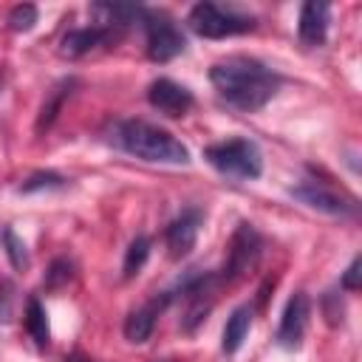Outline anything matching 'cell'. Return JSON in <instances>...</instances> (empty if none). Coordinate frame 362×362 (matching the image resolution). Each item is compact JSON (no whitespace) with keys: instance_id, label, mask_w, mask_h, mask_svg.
Returning a JSON list of instances; mask_svg holds the SVG:
<instances>
[{"instance_id":"1","label":"cell","mask_w":362,"mask_h":362,"mask_svg":"<svg viewBox=\"0 0 362 362\" xmlns=\"http://www.w3.org/2000/svg\"><path fill=\"white\" fill-rule=\"evenodd\" d=\"M209 82L218 96L238 110H260L280 90V74L252 57H229L209 68Z\"/></svg>"},{"instance_id":"2","label":"cell","mask_w":362,"mask_h":362,"mask_svg":"<svg viewBox=\"0 0 362 362\" xmlns=\"http://www.w3.org/2000/svg\"><path fill=\"white\" fill-rule=\"evenodd\" d=\"M110 141L141 158V161H156V164H187L189 161V150L164 127L150 124L144 119H124L116 122L110 130Z\"/></svg>"},{"instance_id":"3","label":"cell","mask_w":362,"mask_h":362,"mask_svg":"<svg viewBox=\"0 0 362 362\" xmlns=\"http://www.w3.org/2000/svg\"><path fill=\"white\" fill-rule=\"evenodd\" d=\"M204 158L221 175L240 178V181L260 178V173H263V156H260L257 144L249 141V139H229V141L209 144L204 150Z\"/></svg>"},{"instance_id":"4","label":"cell","mask_w":362,"mask_h":362,"mask_svg":"<svg viewBox=\"0 0 362 362\" xmlns=\"http://www.w3.org/2000/svg\"><path fill=\"white\" fill-rule=\"evenodd\" d=\"M187 23L198 37H206V40H223L232 34H246L257 25L252 14H240L235 8H223L215 3H195L189 8Z\"/></svg>"},{"instance_id":"5","label":"cell","mask_w":362,"mask_h":362,"mask_svg":"<svg viewBox=\"0 0 362 362\" xmlns=\"http://www.w3.org/2000/svg\"><path fill=\"white\" fill-rule=\"evenodd\" d=\"M141 28H144V37H147V57L153 62H170L175 59L178 54H184L187 48V40L181 34V28L175 25V20L164 11H156V8H141V17H139Z\"/></svg>"},{"instance_id":"6","label":"cell","mask_w":362,"mask_h":362,"mask_svg":"<svg viewBox=\"0 0 362 362\" xmlns=\"http://www.w3.org/2000/svg\"><path fill=\"white\" fill-rule=\"evenodd\" d=\"M260 249H263V238L257 235V229L252 223H238L232 240H229V255H226V263L223 269L218 272L221 283H235L240 280L260 257Z\"/></svg>"},{"instance_id":"7","label":"cell","mask_w":362,"mask_h":362,"mask_svg":"<svg viewBox=\"0 0 362 362\" xmlns=\"http://www.w3.org/2000/svg\"><path fill=\"white\" fill-rule=\"evenodd\" d=\"M291 195L297 201H303L305 206L311 209H320V212H328V215H337V218H351L356 215V204L354 198H342L337 195L334 189L317 184V181H305V184H297L291 187Z\"/></svg>"},{"instance_id":"8","label":"cell","mask_w":362,"mask_h":362,"mask_svg":"<svg viewBox=\"0 0 362 362\" xmlns=\"http://www.w3.org/2000/svg\"><path fill=\"white\" fill-rule=\"evenodd\" d=\"M308 294L305 291H294L283 308L280 325H277V345L280 348H300L303 337H305V325H308Z\"/></svg>"},{"instance_id":"9","label":"cell","mask_w":362,"mask_h":362,"mask_svg":"<svg viewBox=\"0 0 362 362\" xmlns=\"http://www.w3.org/2000/svg\"><path fill=\"white\" fill-rule=\"evenodd\" d=\"M147 102H150L158 113L173 116V119L189 113V107L195 105L192 93H189L184 85H178V82H173V79H164V76L150 82V88H147Z\"/></svg>"},{"instance_id":"10","label":"cell","mask_w":362,"mask_h":362,"mask_svg":"<svg viewBox=\"0 0 362 362\" xmlns=\"http://www.w3.org/2000/svg\"><path fill=\"white\" fill-rule=\"evenodd\" d=\"M201 221H204V212L201 209H184L178 218L170 221L167 232H164V240H167V249L173 257H184L192 252L195 240H198V229H201Z\"/></svg>"},{"instance_id":"11","label":"cell","mask_w":362,"mask_h":362,"mask_svg":"<svg viewBox=\"0 0 362 362\" xmlns=\"http://www.w3.org/2000/svg\"><path fill=\"white\" fill-rule=\"evenodd\" d=\"M167 305H170V300H167V294L161 291V294H158V297H153L147 305H141V308L130 311V314H127V320H124V339H127V342H133V345L147 342V339L153 337L156 317H158V314H161V308H167Z\"/></svg>"},{"instance_id":"12","label":"cell","mask_w":362,"mask_h":362,"mask_svg":"<svg viewBox=\"0 0 362 362\" xmlns=\"http://www.w3.org/2000/svg\"><path fill=\"white\" fill-rule=\"evenodd\" d=\"M113 40H119V37H116L113 31H107V28H99V25L71 28V31L59 40V54L68 57V59H76V57L93 51L96 45H107V42H113Z\"/></svg>"},{"instance_id":"13","label":"cell","mask_w":362,"mask_h":362,"mask_svg":"<svg viewBox=\"0 0 362 362\" xmlns=\"http://www.w3.org/2000/svg\"><path fill=\"white\" fill-rule=\"evenodd\" d=\"M328 14L331 8L325 3H303L300 8V23H297V31H300V40L303 45L314 48V45H322L325 42V34H328Z\"/></svg>"},{"instance_id":"14","label":"cell","mask_w":362,"mask_h":362,"mask_svg":"<svg viewBox=\"0 0 362 362\" xmlns=\"http://www.w3.org/2000/svg\"><path fill=\"white\" fill-rule=\"evenodd\" d=\"M249 328H252V305H238V308L226 317V325H223V334H221V348H223V354H235V351L243 345Z\"/></svg>"},{"instance_id":"15","label":"cell","mask_w":362,"mask_h":362,"mask_svg":"<svg viewBox=\"0 0 362 362\" xmlns=\"http://www.w3.org/2000/svg\"><path fill=\"white\" fill-rule=\"evenodd\" d=\"M74 88H76V79L71 76V79H59V82L48 90V96H45V102H42V107H40V116H37V133H42V130H48V127L54 124V119H57L59 110H62V102L71 96Z\"/></svg>"},{"instance_id":"16","label":"cell","mask_w":362,"mask_h":362,"mask_svg":"<svg viewBox=\"0 0 362 362\" xmlns=\"http://www.w3.org/2000/svg\"><path fill=\"white\" fill-rule=\"evenodd\" d=\"M25 328H28L31 339H34L40 348L48 345V339H51L48 314H45V308H42V303H40L37 297H28V303H25Z\"/></svg>"},{"instance_id":"17","label":"cell","mask_w":362,"mask_h":362,"mask_svg":"<svg viewBox=\"0 0 362 362\" xmlns=\"http://www.w3.org/2000/svg\"><path fill=\"white\" fill-rule=\"evenodd\" d=\"M150 246H153V240H150L147 235H136V238L130 240V246H127V252H124V263H122V274H124L127 280L141 272V266H144L147 257H150Z\"/></svg>"},{"instance_id":"18","label":"cell","mask_w":362,"mask_h":362,"mask_svg":"<svg viewBox=\"0 0 362 362\" xmlns=\"http://www.w3.org/2000/svg\"><path fill=\"white\" fill-rule=\"evenodd\" d=\"M0 238H3V246H6V257H8V263H11L17 272H25L28 263H31V257H28V249H25L23 238H17V232H14L11 226H3Z\"/></svg>"},{"instance_id":"19","label":"cell","mask_w":362,"mask_h":362,"mask_svg":"<svg viewBox=\"0 0 362 362\" xmlns=\"http://www.w3.org/2000/svg\"><path fill=\"white\" fill-rule=\"evenodd\" d=\"M71 280H74V260L57 257V260H51V266H48V272L42 277V286L51 288V291H57V288L68 286Z\"/></svg>"},{"instance_id":"20","label":"cell","mask_w":362,"mask_h":362,"mask_svg":"<svg viewBox=\"0 0 362 362\" xmlns=\"http://www.w3.org/2000/svg\"><path fill=\"white\" fill-rule=\"evenodd\" d=\"M37 17H40L37 6H31V3H20V6H14V8L8 11L6 23H8L11 31H28V28H34Z\"/></svg>"},{"instance_id":"21","label":"cell","mask_w":362,"mask_h":362,"mask_svg":"<svg viewBox=\"0 0 362 362\" xmlns=\"http://www.w3.org/2000/svg\"><path fill=\"white\" fill-rule=\"evenodd\" d=\"M65 187V178L59 173H51V170H42V173H34L28 175L23 184H20V192H37V189H59Z\"/></svg>"},{"instance_id":"22","label":"cell","mask_w":362,"mask_h":362,"mask_svg":"<svg viewBox=\"0 0 362 362\" xmlns=\"http://www.w3.org/2000/svg\"><path fill=\"white\" fill-rule=\"evenodd\" d=\"M17 305V286L11 280H0V322H11Z\"/></svg>"},{"instance_id":"23","label":"cell","mask_w":362,"mask_h":362,"mask_svg":"<svg viewBox=\"0 0 362 362\" xmlns=\"http://www.w3.org/2000/svg\"><path fill=\"white\" fill-rule=\"evenodd\" d=\"M359 269H362V260L354 257L351 266H348L345 274H342V288H345V291H356V288H359Z\"/></svg>"},{"instance_id":"24","label":"cell","mask_w":362,"mask_h":362,"mask_svg":"<svg viewBox=\"0 0 362 362\" xmlns=\"http://www.w3.org/2000/svg\"><path fill=\"white\" fill-rule=\"evenodd\" d=\"M65 362H93L90 356H85V354H79V351H74V354H68L65 356Z\"/></svg>"},{"instance_id":"25","label":"cell","mask_w":362,"mask_h":362,"mask_svg":"<svg viewBox=\"0 0 362 362\" xmlns=\"http://www.w3.org/2000/svg\"><path fill=\"white\" fill-rule=\"evenodd\" d=\"M0 88H3V74H0Z\"/></svg>"}]
</instances>
